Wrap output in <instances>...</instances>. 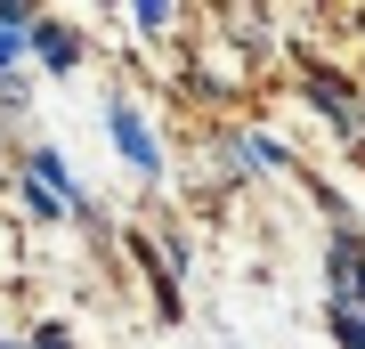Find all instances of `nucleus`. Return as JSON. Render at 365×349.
<instances>
[{"instance_id":"39448f33","label":"nucleus","mask_w":365,"mask_h":349,"mask_svg":"<svg viewBox=\"0 0 365 349\" xmlns=\"http://www.w3.org/2000/svg\"><path fill=\"white\" fill-rule=\"evenodd\" d=\"M16 25H25V16L0 9V65H16V49H25V33H16Z\"/></svg>"},{"instance_id":"f257e3e1","label":"nucleus","mask_w":365,"mask_h":349,"mask_svg":"<svg viewBox=\"0 0 365 349\" xmlns=\"http://www.w3.org/2000/svg\"><path fill=\"white\" fill-rule=\"evenodd\" d=\"M333 300L365 317V236H333Z\"/></svg>"},{"instance_id":"0eeeda50","label":"nucleus","mask_w":365,"mask_h":349,"mask_svg":"<svg viewBox=\"0 0 365 349\" xmlns=\"http://www.w3.org/2000/svg\"><path fill=\"white\" fill-rule=\"evenodd\" d=\"M41 349H73V341H66V333H57V325H49V333H41Z\"/></svg>"},{"instance_id":"f03ea898","label":"nucleus","mask_w":365,"mask_h":349,"mask_svg":"<svg viewBox=\"0 0 365 349\" xmlns=\"http://www.w3.org/2000/svg\"><path fill=\"white\" fill-rule=\"evenodd\" d=\"M114 146L130 155V171H155V138H146V122L130 114V106H114Z\"/></svg>"},{"instance_id":"20e7f679","label":"nucleus","mask_w":365,"mask_h":349,"mask_svg":"<svg viewBox=\"0 0 365 349\" xmlns=\"http://www.w3.org/2000/svg\"><path fill=\"white\" fill-rule=\"evenodd\" d=\"M33 49L49 57V65H73V57H81V41H73L66 25H41V33H33Z\"/></svg>"},{"instance_id":"423d86ee","label":"nucleus","mask_w":365,"mask_h":349,"mask_svg":"<svg viewBox=\"0 0 365 349\" xmlns=\"http://www.w3.org/2000/svg\"><path fill=\"white\" fill-rule=\"evenodd\" d=\"M333 333H341V349H365V317L357 309H333Z\"/></svg>"},{"instance_id":"7ed1b4c3","label":"nucleus","mask_w":365,"mask_h":349,"mask_svg":"<svg viewBox=\"0 0 365 349\" xmlns=\"http://www.w3.org/2000/svg\"><path fill=\"white\" fill-rule=\"evenodd\" d=\"M309 90H317V106H325V114H333L341 130H357V106H349V90H341V81H333V74H317V81H309Z\"/></svg>"}]
</instances>
